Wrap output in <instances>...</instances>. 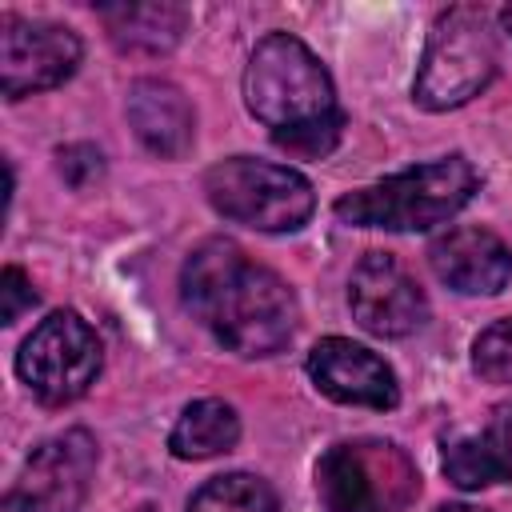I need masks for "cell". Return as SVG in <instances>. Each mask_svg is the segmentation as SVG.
<instances>
[{"instance_id":"obj_1","label":"cell","mask_w":512,"mask_h":512,"mask_svg":"<svg viewBox=\"0 0 512 512\" xmlns=\"http://www.w3.org/2000/svg\"><path fill=\"white\" fill-rule=\"evenodd\" d=\"M184 308L236 356H276L296 332V296L236 240H204L180 272Z\"/></svg>"},{"instance_id":"obj_2","label":"cell","mask_w":512,"mask_h":512,"mask_svg":"<svg viewBox=\"0 0 512 512\" xmlns=\"http://www.w3.org/2000/svg\"><path fill=\"white\" fill-rule=\"evenodd\" d=\"M244 104L272 136L304 132L340 120L336 88L312 48L288 32L264 36L244 68Z\"/></svg>"},{"instance_id":"obj_3","label":"cell","mask_w":512,"mask_h":512,"mask_svg":"<svg viewBox=\"0 0 512 512\" xmlns=\"http://www.w3.org/2000/svg\"><path fill=\"white\" fill-rule=\"evenodd\" d=\"M480 188L476 168L464 156H444L432 164H416L408 172L384 176L368 188H356L336 200V216L356 228L384 232H424L452 220L472 192Z\"/></svg>"},{"instance_id":"obj_4","label":"cell","mask_w":512,"mask_h":512,"mask_svg":"<svg viewBox=\"0 0 512 512\" xmlns=\"http://www.w3.org/2000/svg\"><path fill=\"white\" fill-rule=\"evenodd\" d=\"M500 68V44L496 24L476 4H456L436 16L420 72L412 84V96L428 112H452L480 96Z\"/></svg>"},{"instance_id":"obj_5","label":"cell","mask_w":512,"mask_h":512,"mask_svg":"<svg viewBox=\"0 0 512 512\" xmlns=\"http://www.w3.org/2000/svg\"><path fill=\"white\" fill-rule=\"evenodd\" d=\"M204 196L224 220L256 232H296L316 208V192L296 168L252 156L212 164L204 172Z\"/></svg>"},{"instance_id":"obj_6","label":"cell","mask_w":512,"mask_h":512,"mask_svg":"<svg viewBox=\"0 0 512 512\" xmlns=\"http://www.w3.org/2000/svg\"><path fill=\"white\" fill-rule=\"evenodd\" d=\"M316 492L328 512H404L420 476L392 440H340L316 460Z\"/></svg>"},{"instance_id":"obj_7","label":"cell","mask_w":512,"mask_h":512,"mask_svg":"<svg viewBox=\"0 0 512 512\" xmlns=\"http://www.w3.org/2000/svg\"><path fill=\"white\" fill-rule=\"evenodd\" d=\"M16 372L40 404L64 408L96 384V376H100V340L88 328V320H80L76 312H52L20 344Z\"/></svg>"},{"instance_id":"obj_8","label":"cell","mask_w":512,"mask_h":512,"mask_svg":"<svg viewBox=\"0 0 512 512\" xmlns=\"http://www.w3.org/2000/svg\"><path fill=\"white\" fill-rule=\"evenodd\" d=\"M96 476V440L84 428H68L44 440L20 468L16 488L4 496V512H76Z\"/></svg>"},{"instance_id":"obj_9","label":"cell","mask_w":512,"mask_h":512,"mask_svg":"<svg viewBox=\"0 0 512 512\" xmlns=\"http://www.w3.org/2000/svg\"><path fill=\"white\" fill-rule=\"evenodd\" d=\"M80 64V40L64 24L0 16V88L8 100L64 84Z\"/></svg>"},{"instance_id":"obj_10","label":"cell","mask_w":512,"mask_h":512,"mask_svg":"<svg viewBox=\"0 0 512 512\" xmlns=\"http://www.w3.org/2000/svg\"><path fill=\"white\" fill-rule=\"evenodd\" d=\"M348 304L364 332L380 340L412 336L428 320V300L392 252H368L348 280Z\"/></svg>"},{"instance_id":"obj_11","label":"cell","mask_w":512,"mask_h":512,"mask_svg":"<svg viewBox=\"0 0 512 512\" xmlns=\"http://www.w3.org/2000/svg\"><path fill=\"white\" fill-rule=\"evenodd\" d=\"M308 376L336 404H356V408H376V412L400 404L396 372L372 348L344 340V336H328L308 352Z\"/></svg>"},{"instance_id":"obj_12","label":"cell","mask_w":512,"mask_h":512,"mask_svg":"<svg viewBox=\"0 0 512 512\" xmlns=\"http://www.w3.org/2000/svg\"><path fill=\"white\" fill-rule=\"evenodd\" d=\"M436 280L464 296H496L512 280V252L488 228H452L428 248Z\"/></svg>"},{"instance_id":"obj_13","label":"cell","mask_w":512,"mask_h":512,"mask_svg":"<svg viewBox=\"0 0 512 512\" xmlns=\"http://www.w3.org/2000/svg\"><path fill=\"white\" fill-rule=\"evenodd\" d=\"M128 120L140 136V144L164 160H180L192 148L196 116L188 96L168 80H136L128 92Z\"/></svg>"},{"instance_id":"obj_14","label":"cell","mask_w":512,"mask_h":512,"mask_svg":"<svg viewBox=\"0 0 512 512\" xmlns=\"http://www.w3.org/2000/svg\"><path fill=\"white\" fill-rule=\"evenodd\" d=\"M444 476L464 492L512 480V432L492 424L484 432L452 436L444 444Z\"/></svg>"},{"instance_id":"obj_15","label":"cell","mask_w":512,"mask_h":512,"mask_svg":"<svg viewBox=\"0 0 512 512\" xmlns=\"http://www.w3.org/2000/svg\"><path fill=\"white\" fill-rule=\"evenodd\" d=\"M100 20L108 24L112 40L124 52H168L180 44L188 28V12L180 4H108L100 8Z\"/></svg>"},{"instance_id":"obj_16","label":"cell","mask_w":512,"mask_h":512,"mask_svg":"<svg viewBox=\"0 0 512 512\" xmlns=\"http://www.w3.org/2000/svg\"><path fill=\"white\" fill-rule=\"evenodd\" d=\"M240 440V416L224 400H192L168 432V448L176 460H208L232 452Z\"/></svg>"},{"instance_id":"obj_17","label":"cell","mask_w":512,"mask_h":512,"mask_svg":"<svg viewBox=\"0 0 512 512\" xmlns=\"http://www.w3.org/2000/svg\"><path fill=\"white\" fill-rule=\"evenodd\" d=\"M188 512H276V492L252 472H224L196 488Z\"/></svg>"},{"instance_id":"obj_18","label":"cell","mask_w":512,"mask_h":512,"mask_svg":"<svg viewBox=\"0 0 512 512\" xmlns=\"http://www.w3.org/2000/svg\"><path fill=\"white\" fill-rule=\"evenodd\" d=\"M472 368L488 384H512V320H496L472 340Z\"/></svg>"},{"instance_id":"obj_19","label":"cell","mask_w":512,"mask_h":512,"mask_svg":"<svg viewBox=\"0 0 512 512\" xmlns=\"http://www.w3.org/2000/svg\"><path fill=\"white\" fill-rule=\"evenodd\" d=\"M0 296H4V304H0V320H4V324H16L20 312L36 304V288H32V280H28L16 264L4 268V276H0Z\"/></svg>"},{"instance_id":"obj_20","label":"cell","mask_w":512,"mask_h":512,"mask_svg":"<svg viewBox=\"0 0 512 512\" xmlns=\"http://www.w3.org/2000/svg\"><path fill=\"white\" fill-rule=\"evenodd\" d=\"M100 152L92 148V144H72V148H64L60 152V172H64V180L68 184H88L92 176H100Z\"/></svg>"},{"instance_id":"obj_21","label":"cell","mask_w":512,"mask_h":512,"mask_svg":"<svg viewBox=\"0 0 512 512\" xmlns=\"http://www.w3.org/2000/svg\"><path fill=\"white\" fill-rule=\"evenodd\" d=\"M440 512H488V508H472V504H444Z\"/></svg>"},{"instance_id":"obj_22","label":"cell","mask_w":512,"mask_h":512,"mask_svg":"<svg viewBox=\"0 0 512 512\" xmlns=\"http://www.w3.org/2000/svg\"><path fill=\"white\" fill-rule=\"evenodd\" d=\"M500 24L512 32V4H504V8H500Z\"/></svg>"},{"instance_id":"obj_23","label":"cell","mask_w":512,"mask_h":512,"mask_svg":"<svg viewBox=\"0 0 512 512\" xmlns=\"http://www.w3.org/2000/svg\"><path fill=\"white\" fill-rule=\"evenodd\" d=\"M136 512H152V508H136Z\"/></svg>"}]
</instances>
